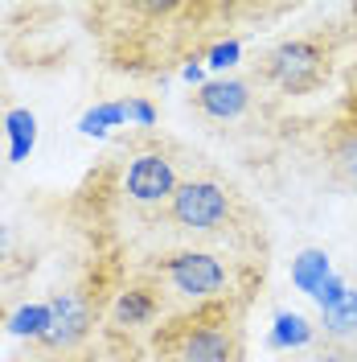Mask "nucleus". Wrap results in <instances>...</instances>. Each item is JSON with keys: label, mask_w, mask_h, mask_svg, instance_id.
<instances>
[{"label": "nucleus", "mask_w": 357, "mask_h": 362, "mask_svg": "<svg viewBox=\"0 0 357 362\" xmlns=\"http://www.w3.org/2000/svg\"><path fill=\"white\" fill-rule=\"evenodd\" d=\"M160 288H152V284H132V288H123L119 293V300H115V321L119 325H148L152 317L160 313Z\"/></svg>", "instance_id": "1a4fd4ad"}, {"label": "nucleus", "mask_w": 357, "mask_h": 362, "mask_svg": "<svg viewBox=\"0 0 357 362\" xmlns=\"http://www.w3.org/2000/svg\"><path fill=\"white\" fill-rule=\"evenodd\" d=\"M316 341V325L300 313H275V329H271V346L275 350H304Z\"/></svg>", "instance_id": "9d476101"}, {"label": "nucleus", "mask_w": 357, "mask_h": 362, "mask_svg": "<svg viewBox=\"0 0 357 362\" xmlns=\"http://www.w3.org/2000/svg\"><path fill=\"white\" fill-rule=\"evenodd\" d=\"M263 78L284 95H308L329 78V45L325 37H288L263 58Z\"/></svg>", "instance_id": "f03ea898"}, {"label": "nucleus", "mask_w": 357, "mask_h": 362, "mask_svg": "<svg viewBox=\"0 0 357 362\" xmlns=\"http://www.w3.org/2000/svg\"><path fill=\"white\" fill-rule=\"evenodd\" d=\"M308 362H353V354H345V350H333V346H320Z\"/></svg>", "instance_id": "f3484780"}, {"label": "nucleus", "mask_w": 357, "mask_h": 362, "mask_svg": "<svg viewBox=\"0 0 357 362\" xmlns=\"http://www.w3.org/2000/svg\"><path fill=\"white\" fill-rule=\"evenodd\" d=\"M157 354L169 362H234L238 325L226 305H201L193 317H181L160 334Z\"/></svg>", "instance_id": "f257e3e1"}, {"label": "nucleus", "mask_w": 357, "mask_h": 362, "mask_svg": "<svg viewBox=\"0 0 357 362\" xmlns=\"http://www.w3.org/2000/svg\"><path fill=\"white\" fill-rule=\"evenodd\" d=\"M4 128L13 136V160H21L33 148V140H37V119H33V112H8Z\"/></svg>", "instance_id": "4468645a"}, {"label": "nucleus", "mask_w": 357, "mask_h": 362, "mask_svg": "<svg viewBox=\"0 0 357 362\" xmlns=\"http://www.w3.org/2000/svg\"><path fill=\"white\" fill-rule=\"evenodd\" d=\"M181 165L169 148H148V153H135L128 173H123V194L135 206H169L173 194L181 189Z\"/></svg>", "instance_id": "39448f33"}, {"label": "nucleus", "mask_w": 357, "mask_h": 362, "mask_svg": "<svg viewBox=\"0 0 357 362\" xmlns=\"http://www.w3.org/2000/svg\"><path fill=\"white\" fill-rule=\"evenodd\" d=\"M45 305H49V329L37 341L45 350H74L90 334V325H95L90 300L83 293H54Z\"/></svg>", "instance_id": "423d86ee"}, {"label": "nucleus", "mask_w": 357, "mask_h": 362, "mask_svg": "<svg viewBox=\"0 0 357 362\" xmlns=\"http://www.w3.org/2000/svg\"><path fill=\"white\" fill-rule=\"evenodd\" d=\"M238 54H243V45H238V42H222V45H214V49H210V66H214V70H230V66H238Z\"/></svg>", "instance_id": "dca6fc26"}, {"label": "nucleus", "mask_w": 357, "mask_h": 362, "mask_svg": "<svg viewBox=\"0 0 357 362\" xmlns=\"http://www.w3.org/2000/svg\"><path fill=\"white\" fill-rule=\"evenodd\" d=\"M123 119H128V107H123V103H107V107H95V112L83 115L78 128H83L87 136H103L107 124H123Z\"/></svg>", "instance_id": "2eb2a0df"}, {"label": "nucleus", "mask_w": 357, "mask_h": 362, "mask_svg": "<svg viewBox=\"0 0 357 362\" xmlns=\"http://www.w3.org/2000/svg\"><path fill=\"white\" fill-rule=\"evenodd\" d=\"M329 169L341 185L357 189V128H349L345 136H337L333 153H329Z\"/></svg>", "instance_id": "f8f14e48"}, {"label": "nucleus", "mask_w": 357, "mask_h": 362, "mask_svg": "<svg viewBox=\"0 0 357 362\" xmlns=\"http://www.w3.org/2000/svg\"><path fill=\"white\" fill-rule=\"evenodd\" d=\"M0 243H4V226H0Z\"/></svg>", "instance_id": "a211bd4d"}, {"label": "nucleus", "mask_w": 357, "mask_h": 362, "mask_svg": "<svg viewBox=\"0 0 357 362\" xmlns=\"http://www.w3.org/2000/svg\"><path fill=\"white\" fill-rule=\"evenodd\" d=\"M250 99H255V87L246 78H218V83L198 87L193 112L205 115V119H214V124H230V119H238L250 107Z\"/></svg>", "instance_id": "0eeeda50"}, {"label": "nucleus", "mask_w": 357, "mask_h": 362, "mask_svg": "<svg viewBox=\"0 0 357 362\" xmlns=\"http://www.w3.org/2000/svg\"><path fill=\"white\" fill-rule=\"evenodd\" d=\"M329 276H333V272H329V255H325V251H316V247H308L296 264H291V284H296V288H304L308 296L320 293V284H325Z\"/></svg>", "instance_id": "9b49d317"}, {"label": "nucleus", "mask_w": 357, "mask_h": 362, "mask_svg": "<svg viewBox=\"0 0 357 362\" xmlns=\"http://www.w3.org/2000/svg\"><path fill=\"white\" fill-rule=\"evenodd\" d=\"M45 329H49V305H25L8 317V334L17 338H42Z\"/></svg>", "instance_id": "ddd939ff"}, {"label": "nucleus", "mask_w": 357, "mask_h": 362, "mask_svg": "<svg viewBox=\"0 0 357 362\" xmlns=\"http://www.w3.org/2000/svg\"><path fill=\"white\" fill-rule=\"evenodd\" d=\"M316 338H320V346L357 354V284H345V293L337 296L333 305L320 309Z\"/></svg>", "instance_id": "6e6552de"}, {"label": "nucleus", "mask_w": 357, "mask_h": 362, "mask_svg": "<svg viewBox=\"0 0 357 362\" xmlns=\"http://www.w3.org/2000/svg\"><path fill=\"white\" fill-rule=\"evenodd\" d=\"M160 284H169L177 296H189V300H214V296L226 288L230 272L218 255L210 251H173V255H160L152 264Z\"/></svg>", "instance_id": "20e7f679"}, {"label": "nucleus", "mask_w": 357, "mask_h": 362, "mask_svg": "<svg viewBox=\"0 0 357 362\" xmlns=\"http://www.w3.org/2000/svg\"><path fill=\"white\" fill-rule=\"evenodd\" d=\"M230 214H234V194L214 177H185L169 202V223H177L181 230H193V235L222 230Z\"/></svg>", "instance_id": "7ed1b4c3"}, {"label": "nucleus", "mask_w": 357, "mask_h": 362, "mask_svg": "<svg viewBox=\"0 0 357 362\" xmlns=\"http://www.w3.org/2000/svg\"><path fill=\"white\" fill-rule=\"evenodd\" d=\"M353 362H357V354H353Z\"/></svg>", "instance_id": "6ab92c4d"}]
</instances>
